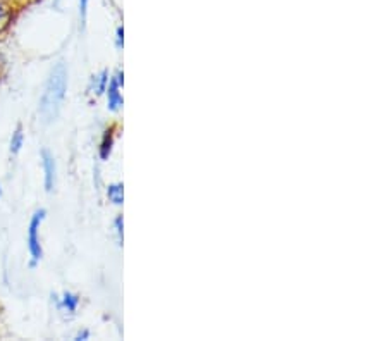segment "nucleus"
I'll return each instance as SVG.
<instances>
[{"label":"nucleus","instance_id":"nucleus-1","mask_svg":"<svg viewBox=\"0 0 387 341\" xmlns=\"http://www.w3.org/2000/svg\"><path fill=\"white\" fill-rule=\"evenodd\" d=\"M65 90H68V69L64 63H59L52 69L40 100V116L45 122H51L57 117L65 97Z\"/></svg>","mask_w":387,"mask_h":341},{"label":"nucleus","instance_id":"nucleus-2","mask_svg":"<svg viewBox=\"0 0 387 341\" xmlns=\"http://www.w3.org/2000/svg\"><path fill=\"white\" fill-rule=\"evenodd\" d=\"M45 216H47V211L45 209H40L31 216L30 228H28V250H30L31 256V266H36L42 258V245H40V224L43 223Z\"/></svg>","mask_w":387,"mask_h":341},{"label":"nucleus","instance_id":"nucleus-3","mask_svg":"<svg viewBox=\"0 0 387 341\" xmlns=\"http://www.w3.org/2000/svg\"><path fill=\"white\" fill-rule=\"evenodd\" d=\"M42 164L45 171V188L51 193L55 188V178H57V166L53 155L48 150H42Z\"/></svg>","mask_w":387,"mask_h":341},{"label":"nucleus","instance_id":"nucleus-4","mask_svg":"<svg viewBox=\"0 0 387 341\" xmlns=\"http://www.w3.org/2000/svg\"><path fill=\"white\" fill-rule=\"evenodd\" d=\"M119 88H121V86H119L117 80L112 78L109 83V92H107V104H109V109L114 110V112L122 107V95L121 92H119Z\"/></svg>","mask_w":387,"mask_h":341},{"label":"nucleus","instance_id":"nucleus-5","mask_svg":"<svg viewBox=\"0 0 387 341\" xmlns=\"http://www.w3.org/2000/svg\"><path fill=\"white\" fill-rule=\"evenodd\" d=\"M53 298H55V302H57V309L63 310V312H68V314H74V312H76V309H78V305H80V297L74 293H69V291H65L60 300H57V297H53Z\"/></svg>","mask_w":387,"mask_h":341},{"label":"nucleus","instance_id":"nucleus-6","mask_svg":"<svg viewBox=\"0 0 387 341\" xmlns=\"http://www.w3.org/2000/svg\"><path fill=\"white\" fill-rule=\"evenodd\" d=\"M107 71H102L100 75L93 76L92 78V83H90V88H92V92L95 95H102V93L105 92L107 83H109V78H107Z\"/></svg>","mask_w":387,"mask_h":341},{"label":"nucleus","instance_id":"nucleus-7","mask_svg":"<svg viewBox=\"0 0 387 341\" xmlns=\"http://www.w3.org/2000/svg\"><path fill=\"white\" fill-rule=\"evenodd\" d=\"M107 195H109L110 202H114L115 205H121L122 200H124V187H122V183L110 184V187L107 188Z\"/></svg>","mask_w":387,"mask_h":341},{"label":"nucleus","instance_id":"nucleus-8","mask_svg":"<svg viewBox=\"0 0 387 341\" xmlns=\"http://www.w3.org/2000/svg\"><path fill=\"white\" fill-rule=\"evenodd\" d=\"M112 145H114V135H112V130H109V131H105L104 140H102V145H100L102 160L109 159L110 152H112Z\"/></svg>","mask_w":387,"mask_h":341},{"label":"nucleus","instance_id":"nucleus-9","mask_svg":"<svg viewBox=\"0 0 387 341\" xmlns=\"http://www.w3.org/2000/svg\"><path fill=\"white\" fill-rule=\"evenodd\" d=\"M23 143H24L23 128H21V126H18L14 133H12V137H11V152H12V154H19V150L23 149Z\"/></svg>","mask_w":387,"mask_h":341},{"label":"nucleus","instance_id":"nucleus-10","mask_svg":"<svg viewBox=\"0 0 387 341\" xmlns=\"http://www.w3.org/2000/svg\"><path fill=\"white\" fill-rule=\"evenodd\" d=\"M11 18H12V12L9 9V6L6 4V0H0V33L9 26Z\"/></svg>","mask_w":387,"mask_h":341},{"label":"nucleus","instance_id":"nucleus-11","mask_svg":"<svg viewBox=\"0 0 387 341\" xmlns=\"http://www.w3.org/2000/svg\"><path fill=\"white\" fill-rule=\"evenodd\" d=\"M86 11H88V0H80V19H81V28H85V23H86Z\"/></svg>","mask_w":387,"mask_h":341},{"label":"nucleus","instance_id":"nucleus-12","mask_svg":"<svg viewBox=\"0 0 387 341\" xmlns=\"http://www.w3.org/2000/svg\"><path fill=\"white\" fill-rule=\"evenodd\" d=\"M115 231H117L119 241H122V217L119 216L117 219H115Z\"/></svg>","mask_w":387,"mask_h":341},{"label":"nucleus","instance_id":"nucleus-13","mask_svg":"<svg viewBox=\"0 0 387 341\" xmlns=\"http://www.w3.org/2000/svg\"><path fill=\"white\" fill-rule=\"evenodd\" d=\"M122 43H124V30H122V28H119L117 30V47L121 48Z\"/></svg>","mask_w":387,"mask_h":341},{"label":"nucleus","instance_id":"nucleus-14","mask_svg":"<svg viewBox=\"0 0 387 341\" xmlns=\"http://www.w3.org/2000/svg\"><path fill=\"white\" fill-rule=\"evenodd\" d=\"M90 338V331H80V332H78V335H76V340L78 341H81V340H88Z\"/></svg>","mask_w":387,"mask_h":341},{"label":"nucleus","instance_id":"nucleus-15","mask_svg":"<svg viewBox=\"0 0 387 341\" xmlns=\"http://www.w3.org/2000/svg\"><path fill=\"white\" fill-rule=\"evenodd\" d=\"M4 69H6V59H4V56L0 53V78L4 75Z\"/></svg>","mask_w":387,"mask_h":341},{"label":"nucleus","instance_id":"nucleus-16","mask_svg":"<svg viewBox=\"0 0 387 341\" xmlns=\"http://www.w3.org/2000/svg\"><path fill=\"white\" fill-rule=\"evenodd\" d=\"M59 2L60 0H53V6H59Z\"/></svg>","mask_w":387,"mask_h":341},{"label":"nucleus","instance_id":"nucleus-17","mask_svg":"<svg viewBox=\"0 0 387 341\" xmlns=\"http://www.w3.org/2000/svg\"><path fill=\"white\" fill-rule=\"evenodd\" d=\"M0 196H2V188H0Z\"/></svg>","mask_w":387,"mask_h":341}]
</instances>
